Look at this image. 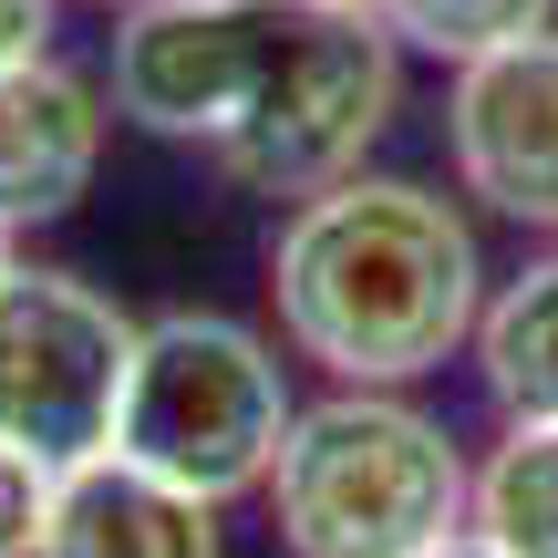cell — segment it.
I'll return each instance as SVG.
<instances>
[{"label": "cell", "instance_id": "6da1fadb", "mask_svg": "<svg viewBox=\"0 0 558 558\" xmlns=\"http://www.w3.org/2000/svg\"><path fill=\"white\" fill-rule=\"evenodd\" d=\"M104 104L259 197H320L403 114V41L373 0H145L114 21Z\"/></svg>", "mask_w": 558, "mask_h": 558}, {"label": "cell", "instance_id": "7a4b0ae2", "mask_svg": "<svg viewBox=\"0 0 558 558\" xmlns=\"http://www.w3.org/2000/svg\"><path fill=\"white\" fill-rule=\"evenodd\" d=\"M269 300L300 362H320L352 393L424 383L476 341L486 259L476 228L414 177H341L290 207L269 239Z\"/></svg>", "mask_w": 558, "mask_h": 558}, {"label": "cell", "instance_id": "3957f363", "mask_svg": "<svg viewBox=\"0 0 558 558\" xmlns=\"http://www.w3.org/2000/svg\"><path fill=\"white\" fill-rule=\"evenodd\" d=\"M259 497L290 558H435L445 538H465L476 465L424 403L341 383L331 403L290 414Z\"/></svg>", "mask_w": 558, "mask_h": 558}, {"label": "cell", "instance_id": "277c9868", "mask_svg": "<svg viewBox=\"0 0 558 558\" xmlns=\"http://www.w3.org/2000/svg\"><path fill=\"white\" fill-rule=\"evenodd\" d=\"M290 373L248 320L228 311H166L135 331V373H124V414H114V456L145 476L186 486V497L228 507L259 497L279 435H290Z\"/></svg>", "mask_w": 558, "mask_h": 558}, {"label": "cell", "instance_id": "5b68a950", "mask_svg": "<svg viewBox=\"0 0 558 558\" xmlns=\"http://www.w3.org/2000/svg\"><path fill=\"white\" fill-rule=\"evenodd\" d=\"M135 311H114V290H94L83 269H0V445H21L32 465H83L114 456L124 373H135Z\"/></svg>", "mask_w": 558, "mask_h": 558}, {"label": "cell", "instance_id": "8992f818", "mask_svg": "<svg viewBox=\"0 0 558 558\" xmlns=\"http://www.w3.org/2000/svg\"><path fill=\"white\" fill-rule=\"evenodd\" d=\"M445 145H456L465 197H486L497 218L558 239V21L507 41V52L456 62Z\"/></svg>", "mask_w": 558, "mask_h": 558}, {"label": "cell", "instance_id": "52a82bcc", "mask_svg": "<svg viewBox=\"0 0 558 558\" xmlns=\"http://www.w3.org/2000/svg\"><path fill=\"white\" fill-rule=\"evenodd\" d=\"M104 83H83L62 52H32V62H0V228H52L83 207L104 166Z\"/></svg>", "mask_w": 558, "mask_h": 558}, {"label": "cell", "instance_id": "ba28073f", "mask_svg": "<svg viewBox=\"0 0 558 558\" xmlns=\"http://www.w3.org/2000/svg\"><path fill=\"white\" fill-rule=\"evenodd\" d=\"M32 558H228V538L207 497H186V486L145 476L124 456H83L41 497Z\"/></svg>", "mask_w": 558, "mask_h": 558}, {"label": "cell", "instance_id": "9c48e42d", "mask_svg": "<svg viewBox=\"0 0 558 558\" xmlns=\"http://www.w3.org/2000/svg\"><path fill=\"white\" fill-rule=\"evenodd\" d=\"M476 373L507 424H558V248L476 311Z\"/></svg>", "mask_w": 558, "mask_h": 558}, {"label": "cell", "instance_id": "30bf717a", "mask_svg": "<svg viewBox=\"0 0 558 558\" xmlns=\"http://www.w3.org/2000/svg\"><path fill=\"white\" fill-rule=\"evenodd\" d=\"M465 527L497 558H558V424H507V445L476 465Z\"/></svg>", "mask_w": 558, "mask_h": 558}, {"label": "cell", "instance_id": "8fae6325", "mask_svg": "<svg viewBox=\"0 0 558 558\" xmlns=\"http://www.w3.org/2000/svg\"><path fill=\"white\" fill-rule=\"evenodd\" d=\"M383 32L403 52H435V62H476V52H507V41L548 32L558 0H373Z\"/></svg>", "mask_w": 558, "mask_h": 558}, {"label": "cell", "instance_id": "7c38bea8", "mask_svg": "<svg viewBox=\"0 0 558 558\" xmlns=\"http://www.w3.org/2000/svg\"><path fill=\"white\" fill-rule=\"evenodd\" d=\"M41 497H52V465H32L21 445H0V558H32Z\"/></svg>", "mask_w": 558, "mask_h": 558}, {"label": "cell", "instance_id": "4fadbf2b", "mask_svg": "<svg viewBox=\"0 0 558 558\" xmlns=\"http://www.w3.org/2000/svg\"><path fill=\"white\" fill-rule=\"evenodd\" d=\"M52 11H62V0H0V62L52 52Z\"/></svg>", "mask_w": 558, "mask_h": 558}, {"label": "cell", "instance_id": "5bb4252c", "mask_svg": "<svg viewBox=\"0 0 558 558\" xmlns=\"http://www.w3.org/2000/svg\"><path fill=\"white\" fill-rule=\"evenodd\" d=\"M435 558H497V548H486V538H476V527H465V538H445Z\"/></svg>", "mask_w": 558, "mask_h": 558}, {"label": "cell", "instance_id": "9a60e30c", "mask_svg": "<svg viewBox=\"0 0 558 558\" xmlns=\"http://www.w3.org/2000/svg\"><path fill=\"white\" fill-rule=\"evenodd\" d=\"M11 259H21V248H11V228H0V269H11Z\"/></svg>", "mask_w": 558, "mask_h": 558}, {"label": "cell", "instance_id": "2e32d148", "mask_svg": "<svg viewBox=\"0 0 558 558\" xmlns=\"http://www.w3.org/2000/svg\"><path fill=\"white\" fill-rule=\"evenodd\" d=\"M104 11H145V0H104Z\"/></svg>", "mask_w": 558, "mask_h": 558}]
</instances>
